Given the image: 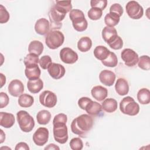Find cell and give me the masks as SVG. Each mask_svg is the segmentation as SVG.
Instances as JSON below:
<instances>
[{
    "mask_svg": "<svg viewBox=\"0 0 150 150\" xmlns=\"http://www.w3.org/2000/svg\"><path fill=\"white\" fill-rule=\"evenodd\" d=\"M120 16L113 12L107 13L104 17V22L107 26L114 27L118 25L120 22Z\"/></svg>",
    "mask_w": 150,
    "mask_h": 150,
    "instance_id": "cell-31",
    "label": "cell"
},
{
    "mask_svg": "<svg viewBox=\"0 0 150 150\" xmlns=\"http://www.w3.org/2000/svg\"><path fill=\"white\" fill-rule=\"evenodd\" d=\"M137 99L141 104H148L150 103V91L148 88L140 89L137 93Z\"/></svg>",
    "mask_w": 150,
    "mask_h": 150,
    "instance_id": "cell-29",
    "label": "cell"
},
{
    "mask_svg": "<svg viewBox=\"0 0 150 150\" xmlns=\"http://www.w3.org/2000/svg\"><path fill=\"white\" fill-rule=\"evenodd\" d=\"M49 75L54 79L58 80L63 77L65 74L66 70L63 66L60 64L52 63L47 69Z\"/></svg>",
    "mask_w": 150,
    "mask_h": 150,
    "instance_id": "cell-13",
    "label": "cell"
},
{
    "mask_svg": "<svg viewBox=\"0 0 150 150\" xmlns=\"http://www.w3.org/2000/svg\"><path fill=\"white\" fill-rule=\"evenodd\" d=\"M67 121V115L63 113H60L54 116L53 120V124L56 123V122L66 123Z\"/></svg>",
    "mask_w": 150,
    "mask_h": 150,
    "instance_id": "cell-44",
    "label": "cell"
},
{
    "mask_svg": "<svg viewBox=\"0 0 150 150\" xmlns=\"http://www.w3.org/2000/svg\"><path fill=\"white\" fill-rule=\"evenodd\" d=\"M121 57L125 64L128 67H133L138 62V55L132 49H124L121 53Z\"/></svg>",
    "mask_w": 150,
    "mask_h": 150,
    "instance_id": "cell-9",
    "label": "cell"
},
{
    "mask_svg": "<svg viewBox=\"0 0 150 150\" xmlns=\"http://www.w3.org/2000/svg\"><path fill=\"white\" fill-rule=\"evenodd\" d=\"M109 46L114 50H119L122 47L123 41L121 38L118 36L113 41L108 44Z\"/></svg>",
    "mask_w": 150,
    "mask_h": 150,
    "instance_id": "cell-40",
    "label": "cell"
},
{
    "mask_svg": "<svg viewBox=\"0 0 150 150\" xmlns=\"http://www.w3.org/2000/svg\"><path fill=\"white\" fill-rule=\"evenodd\" d=\"M39 101L44 107L52 108L57 103V96L53 92L49 90H45L40 94Z\"/></svg>",
    "mask_w": 150,
    "mask_h": 150,
    "instance_id": "cell-10",
    "label": "cell"
},
{
    "mask_svg": "<svg viewBox=\"0 0 150 150\" xmlns=\"http://www.w3.org/2000/svg\"><path fill=\"white\" fill-rule=\"evenodd\" d=\"M110 12H113L117 14L118 16H121L123 14L124 11L122 6L117 3L112 4L110 8Z\"/></svg>",
    "mask_w": 150,
    "mask_h": 150,
    "instance_id": "cell-42",
    "label": "cell"
},
{
    "mask_svg": "<svg viewBox=\"0 0 150 150\" xmlns=\"http://www.w3.org/2000/svg\"><path fill=\"white\" fill-rule=\"evenodd\" d=\"M120 110L124 114L134 116L138 114L139 106L132 97L127 96L123 98L120 101Z\"/></svg>",
    "mask_w": 150,
    "mask_h": 150,
    "instance_id": "cell-4",
    "label": "cell"
},
{
    "mask_svg": "<svg viewBox=\"0 0 150 150\" xmlns=\"http://www.w3.org/2000/svg\"><path fill=\"white\" fill-rule=\"evenodd\" d=\"M40 67L43 69H47L50 65L52 63L51 57L48 55L43 56L40 59L39 62Z\"/></svg>",
    "mask_w": 150,
    "mask_h": 150,
    "instance_id": "cell-38",
    "label": "cell"
},
{
    "mask_svg": "<svg viewBox=\"0 0 150 150\" xmlns=\"http://www.w3.org/2000/svg\"><path fill=\"white\" fill-rule=\"evenodd\" d=\"M9 93L13 97L20 96L24 91V86L21 81L18 79L12 80L8 87Z\"/></svg>",
    "mask_w": 150,
    "mask_h": 150,
    "instance_id": "cell-14",
    "label": "cell"
},
{
    "mask_svg": "<svg viewBox=\"0 0 150 150\" xmlns=\"http://www.w3.org/2000/svg\"><path fill=\"white\" fill-rule=\"evenodd\" d=\"M103 15V11L96 8H91L87 12V15L89 19L93 21L98 20L101 18Z\"/></svg>",
    "mask_w": 150,
    "mask_h": 150,
    "instance_id": "cell-35",
    "label": "cell"
},
{
    "mask_svg": "<svg viewBox=\"0 0 150 150\" xmlns=\"http://www.w3.org/2000/svg\"><path fill=\"white\" fill-rule=\"evenodd\" d=\"M101 107L104 111L109 113H111L116 111L117 109V101L114 98H108L103 101Z\"/></svg>",
    "mask_w": 150,
    "mask_h": 150,
    "instance_id": "cell-24",
    "label": "cell"
},
{
    "mask_svg": "<svg viewBox=\"0 0 150 150\" xmlns=\"http://www.w3.org/2000/svg\"><path fill=\"white\" fill-rule=\"evenodd\" d=\"M69 17L72 21L74 29L78 32H83L87 28L88 23L83 11L80 9H71Z\"/></svg>",
    "mask_w": 150,
    "mask_h": 150,
    "instance_id": "cell-3",
    "label": "cell"
},
{
    "mask_svg": "<svg viewBox=\"0 0 150 150\" xmlns=\"http://www.w3.org/2000/svg\"><path fill=\"white\" fill-rule=\"evenodd\" d=\"M91 93L94 98L98 101H102L105 99L108 95V90L101 86H96L93 87Z\"/></svg>",
    "mask_w": 150,
    "mask_h": 150,
    "instance_id": "cell-17",
    "label": "cell"
},
{
    "mask_svg": "<svg viewBox=\"0 0 150 150\" xmlns=\"http://www.w3.org/2000/svg\"><path fill=\"white\" fill-rule=\"evenodd\" d=\"M67 13V12L63 10L62 8L54 5L50 9L49 13V17L50 21V26L52 30H56V29H60L62 27V21Z\"/></svg>",
    "mask_w": 150,
    "mask_h": 150,
    "instance_id": "cell-2",
    "label": "cell"
},
{
    "mask_svg": "<svg viewBox=\"0 0 150 150\" xmlns=\"http://www.w3.org/2000/svg\"><path fill=\"white\" fill-rule=\"evenodd\" d=\"M138 66L139 68L144 70L150 69V59L147 55H143L138 59Z\"/></svg>",
    "mask_w": 150,
    "mask_h": 150,
    "instance_id": "cell-34",
    "label": "cell"
},
{
    "mask_svg": "<svg viewBox=\"0 0 150 150\" xmlns=\"http://www.w3.org/2000/svg\"><path fill=\"white\" fill-rule=\"evenodd\" d=\"M125 9L129 17L133 19H139L144 15L142 6L135 1H129L125 6Z\"/></svg>",
    "mask_w": 150,
    "mask_h": 150,
    "instance_id": "cell-8",
    "label": "cell"
},
{
    "mask_svg": "<svg viewBox=\"0 0 150 150\" xmlns=\"http://www.w3.org/2000/svg\"><path fill=\"white\" fill-rule=\"evenodd\" d=\"M26 77L29 80H33L39 79L41 74L40 69L38 64L26 67L25 70Z\"/></svg>",
    "mask_w": 150,
    "mask_h": 150,
    "instance_id": "cell-21",
    "label": "cell"
},
{
    "mask_svg": "<svg viewBox=\"0 0 150 150\" xmlns=\"http://www.w3.org/2000/svg\"><path fill=\"white\" fill-rule=\"evenodd\" d=\"M17 121L21 129L25 132H30L34 128L33 118L26 111L21 110L16 114Z\"/></svg>",
    "mask_w": 150,
    "mask_h": 150,
    "instance_id": "cell-5",
    "label": "cell"
},
{
    "mask_svg": "<svg viewBox=\"0 0 150 150\" xmlns=\"http://www.w3.org/2000/svg\"><path fill=\"white\" fill-rule=\"evenodd\" d=\"M69 144L70 148L73 150H81L83 148V141L79 137L72 138L70 140Z\"/></svg>",
    "mask_w": 150,
    "mask_h": 150,
    "instance_id": "cell-36",
    "label": "cell"
},
{
    "mask_svg": "<svg viewBox=\"0 0 150 150\" xmlns=\"http://www.w3.org/2000/svg\"><path fill=\"white\" fill-rule=\"evenodd\" d=\"M61 60L66 64H73L78 60L77 53L69 47H64L60 52Z\"/></svg>",
    "mask_w": 150,
    "mask_h": 150,
    "instance_id": "cell-12",
    "label": "cell"
},
{
    "mask_svg": "<svg viewBox=\"0 0 150 150\" xmlns=\"http://www.w3.org/2000/svg\"><path fill=\"white\" fill-rule=\"evenodd\" d=\"M99 79L100 82L106 86H111L114 84L115 80V74L114 72L104 70L101 71L99 74Z\"/></svg>",
    "mask_w": 150,
    "mask_h": 150,
    "instance_id": "cell-15",
    "label": "cell"
},
{
    "mask_svg": "<svg viewBox=\"0 0 150 150\" xmlns=\"http://www.w3.org/2000/svg\"><path fill=\"white\" fill-rule=\"evenodd\" d=\"M9 101L8 96L4 92L0 93V108H3L8 105Z\"/></svg>",
    "mask_w": 150,
    "mask_h": 150,
    "instance_id": "cell-43",
    "label": "cell"
},
{
    "mask_svg": "<svg viewBox=\"0 0 150 150\" xmlns=\"http://www.w3.org/2000/svg\"><path fill=\"white\" fill-rule=\"evenodd\" d=\"M0 77H1V87H2L4 84H5L6 83V77L5 76L2 74V73H0Z\"/></svg>",
    "mask_w": 150,
    "mask_h": 150,
    "instance_id": "cell-48",
    "label": "cell"
},
{
    "mask_svg": "<svg viewBox=\"0 0 150 150\" xmlns=\"http://www.w3.org/2000/svg\"><path fill=\"white\" fill-rule=\"evenodd\" d=\"M64 40V35L57 30H51L45 37V43L50 49H57L63 45Z\"/></svg>",
    "mask_w": 150,
    "mask_h": 150,
    "instance_id": "cell-6",
    "label": "cell"
},
{
    "mask_svg": "<svg viewBox=\"0 0 150 150\" xmlns=\"http://www.w3.org/2000/svg\"><path fill=\"white\" fill-rule=\"evenodd\" d=\"M117 36V30L114 27L106 26L102 30V38L107 44L113 41Z\"/></svg>",
    "mask_w": 150,
    "mask_h": 150,
    "instance_id": "cell-19",
    "label": "cell"
},
{
    "mask_svg": "<svg viewBox=\"0 0 150 150\" xmlns=\"http://www.w3.org/2000/svg\"><path fill=\"white\" fill-rule=\"evenodd\" d=\"M49 131L46 128L40 127L33 135V141L38 146H43L46 144L49 139Z\"/></svg>",
    "mask_w": 150,
    "mask_h": 150,
    "instance_id": "cell-11",
    "label": "cell"
},
{
    "mask_svg": "<svg viewBox=\"0 0 150 150\" xmlns=\"http://www.w3.org/2000/svg\"><path fill=\"white\" fill-rule=\"evenodd\" d=\"M1 144L4 141V139H5V134L4 133L2 129H1Z\"/></svg>",
    "mask_w": 150,
    "mask_h": 150,
    "instance_id": "cell-49",
    "label": "cell"
},
{
    "mask_svg": "<svg viewBox=\"0 0 150 150\" xmlns=\"http://www.w3.org/2000/svg\"><path fill=\"white\" fill-rule=\"evenodd\" d=\"M15 150H19V149H24V150H29V147L28 145V144L25 142H19L18 144H16L15 148Z\"/></svg>",
    "mask_w": 150,
    "mask_h": 150,
    "instance_id": "cell-46",
    "label": "cell"
},
{
    "mask_svg": "<svg viewBox=\"0 0 150 150\" xmlns=\"http://www.w3.org/2000/svg\"><path fill=\"white\" fill-rule=\"evenodd\" d=\"M92 46V41L89 37L81 38L77 42V48L81 52L88 51Z\"/></svg>",
    "mask_w": 150,
    "mask_h": 150,
    "instance_id": "cell-26",
    "label": "cell"
},
{
    "mask_svg": "<svg viewBox=\"0 0 150 150\" xmlns=\"http://www.w3.org/2000/svg\"><path fill=\"white\" fill-rule=\"evenodd\" d=\"M93 119L88 114H82L74 118L71 124V130L73 133L84 137L93 126Z\"/></svg>",
    "mask_w": 150,
    "mask_h": 150,
    "instance_id": "cell-1",
    "label": "cell"
},
{
    "mask_svg": "<svg viewBox=\"0 0 150 150\" xmlns=\"http://www.w3.org/2000/svg\"><path fill=\"white\" fill-rule=\"evenodd\" d=\"M102 107L100 104L96 101H90L87 106L86 107L85 111L90 115L96 116L99 115V114L102 111Z\"/></svg>",
    "mask_w": 150,
    "mask_h": 150,
    "instance_id": "cell-22",
    "label": "cell"
},
{
    "mask_svg": "<svg viewBox=\"0 0 150 150\" xmlns=\"http://www.w3.org/2000/svg\"><path fill=\"white\" fill-rule=\"evenodd\" d=\"M107 5V0H91L90 1V5L91 8H96L104 10Z\"/></svg>",
    "mask_w": 150,
    "mask_h": 150,
    "instance_id": "cell-37",
    "label": "cell"
},
{
    "mask_svg": "<svg viewBox=\"0 0 150 150\" xmlns=\"http://www.w3.org/2000/svg\"><path fill=\"white\" fill-rule=\"evenodd\" d=\"M50 26V23L48 20L46 18H40L36 22L35 30L38 34L45 35L49 32Z\"/></svg>",
    "mask_w": 150,
    "mask_h": 150,
    "instance_id": "cell-16",
    "label": "cell"
},
{
    "mask_svg": "<svg viewBox=\"0 0 150 150\" xmlns=\"http://www.w3.org/2000/svg\"><path fill=\"white\" fill-rule=\"evenodd\" d=\"M44 47L42 42L38 40H33L30 42L28 46V51L29 53H33L40 56L43 52Z\"/></svg>",
    "mask_w": 150,
    "mask_h": 150,
    "instance_id": "cell-25",
    "label": "cell"
},
{
    "mask_svg": "<svg viewBox=\"0 0 150 150\" xmlns=\"http://www.w3.org/2000/svg\"><path fill=\"white\" fill-rule=\"evenodd\" d=\"M110 51L104 46H97L94 50V55L96 59L103 61L105 60L110 54Z\"/></svg>",
    "mask_w": 150,
    "mask_h": 150,
    "instance_id": "cell-27",
    "label": "cell"
},
{
    "mask_svg": "<svg viewBox=\"0 0 150 150\" xmlns=\"http://www.w3.org/2000/svg\"><path fill=\"white\" fill-rule=\"evenodd\" d=\"M9 13L6 8L2 5H0V23H4L7 22L9 19Z\"/></svg>",
    "mask_w": 150,
    "mask_h": 150,
    "instance_id": "cell-39",
    "label": "cell"
},
{
    "mask_svg": "<svg viewBox=\"0 0 150 150\" xmlns=\"http://www.w3.org/2000/svg\"><path fill=\"white\" fill-rule=\"evenodd\" d=\"M15 117L11 113L1 112L0 113V125L1 126L9 128L15 124Z\"/></svg>",
    "mask_w": 150,
    "mask_h": 150,
    "instance_id": "cell-18",
    "label": "cell"
},
{
    "mask_svg": "<svg viewBox=\"0 0 150 150\" xmlns=\"http://www.w3.org/2000/svg\"><path fill=\"white\" fill-rule=\"evenodd\" d=\"M23 62L26 67L36 65L39 62V56L33 53H29L25 57Z\"/></svg>",
    "mask_w": 150,
    "mask_h": 150,
    "instance_id": "cell-33",
    "label": "cell"
},
{
    "mask_svg": "<svg viewBox=\"0 0 150 150\" xmlns=\"http://www.w3.org/2000/svg\"><path fill=\"white\" fill-rule=\"evenodd\" d=\"M27 87L30 93L33 94H36L43 88V82L40 79L33 80H29L27 83Z\"/></svg>",
    "mask_w": 150,
    "mask_h": 150,
    "instance_id": "cell-23",
    "label": "cell"
},
{
    "mask_svg": "<svg viewBox=\"0 0 150 150\" xmlns=\"http://www.w3.org/2000/svg\"><path fill=\"white\" fill-rule=\"evenodd\" d=\"M34 103L33 97L28 94H21L18 98V104L21 107L28 108L31 107Z\"/></svg>",
    "mask_w": 150,
    "mask_h": 150,
    "instance_id": "cell-28",
    "label": "cell"
},
{
    "mask_svg": "<svg viewBox=\"0 0 150 150\" xmlns=\"http://www.w3.org/2000/svg\"><path fill=\"white\" fill-rule=\"evenodd\" d=\"M104 66L109 67H114L118 64V59L116 54L114 52H110L108 57L104 60L101 61Z\"/></svg>",
    "mask_w": 150,
    "mask_h": 150,
    "instance_id": "cell-32",
    "label": "cell"
},
{
    "mask_svg": "<svg viewBox=\"0 0 150 150\" xmlns=\"http://www.w3.org/2000/svg\"><path fill=\"white\" fill-rule=\"evenodd\" d=\"M38 122L40 125L47 124L51 119L50 112L46 110H43L39 111L36 115Z\"/></svg>",
    "mask_w": 150,
    "mask_h": 150,
    "instance_id": "cell-30",
    "label": "cell"
},
{
    "mask_svg": "<svg viewBox=\"0 0 150 150\" xmlns=\"http://www.w3.org/2000/svg\"><path fill=\"white\" fill-rule=\"evenodd\" d=\"M56 4L64 9L67 12L71 11L72 5L71 1H56Z\"/></svg>",
    "mask_w": 150,
    "mask_h": 150,
    "instance_id": "cell-41",
    "label": "cell"
},
{
    "mask_svg": "<svg viewBox=\"0 0 150 150\" xmlns=\"http://www.w3.org/2000/svg\"><path fill=\"white\" fill-rule=\"evenodd\" d=\"M115 89L120 96L127 94L129 91V85L127 81L123 78L118 79L115 84Z\"/></svg>",
    "mask_w": 150,
    "mask_h": 150,
    "instance_id": "cell-20",
    "label": "cell"
},
{
    "mask_svg": "<svg viewBox=\"0 0 150 150\" xmlns=\"http://www.w3.org/2000/svg\"><path fill=\"white\" fill-rule=\"evenodd\" d=\"M91 101V100L88 97H81L78 100V103H77L78 105L81 109L84 110L86 108V107L87 106L88 103Z\"/></svg>",
    "mask_w": 150,
    "mask_h": 150,
    "instance_id": "cell-45",
    "label": "cell"
},
{
    "mask_svg": "<svg viewBox=\"0 0 150 150\" xmlns=\"http://www.w3.org/2000/svg\"><path fill=\"white\" fill-rule=\"evenodd\" d=\"M45 149H60L59 147L54 144H50L45 148Z\"/></svg>",
    "mask_w": 150,
    "mask_h": 150,
    "instance_id": "cell-47",
    "label": "cell"
},
{
    "mask_svg": "<svg viewBox=\"0 0 150 150\" xmlns=\"http://www.w3.org/2000/svg\"><path fill=\"white\" fill-rule=\"evenodd\" d=\"M53 125V133L55 141L61 144H65L68 139V130L66 123L56 122Z\"/></svg>",
    "mask_w": 150,
    "mask_h": 150,
    "instance_id": "cell-7",
    "label": "cell"
}]
</instances>
